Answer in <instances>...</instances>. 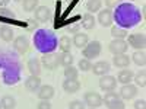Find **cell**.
Listing matches in <instances>:
<instances>
[{
	"mask_svg": "<svg viewBox=\"0 0 146 109\" xmlns=\"http://www.w3.org/2000/svg\"><path fill=\"white\" fill-rule=\"evenodd\" d=\"M13 48L19 53V54H23V53H27L28 51V48H29V41L27 36H16V38L13 39Z\"/></svg>",
	"mask_w": 146,
	"mask_h": 109,
	"instance_id": "7c38bea8",
	"label": "cell"
},
{
	"mask_svg": "<svg viewBox=\"0 0 146 109\" xmlns=\"http://www.w3.org/2000/svg\"><path fill=\"white\" fill-rule=\"evenodd\" d=\"M133 77H135V73H133L130 68H121L120 71H118V74H117V81H120L121 84H129L131 80H133Z\"/></svg>",
	"mask_w": 146,
	"mask_h": 109,
	"instance_id": "2e32d148",
	"label": "cell"
},
{
	"mask_svg": "<svg viewBox=\"0 0 146 109\" xmlns=\"http://www.w3.org/2000/svg\"><path fill=\"white\" fill-rule=\"evenodd\" d=\"M78 67H79V70H82V71H89L91 67H92V61H91V60H86V58H80Z\"/></svg>",
	"mask_w": 146,
	"mask_h": 109,
	"instance_id": "d6a6232c",
	"label": "cell"
},
{
	"mask_svg": "<svg viewBox=\"0 0 146 109\" xmlns=\"http://www.w3.org/2000/svg\"><path fill=\"white\" fill-rule=\"evenodd\" d=\"M0 108H2V106H0Z\"/></svg>",
	"mask_w": 146,
	"mask_h": 109,
	"instance_id": "b9f144b4",
	"label": "cell"
},
{
	"mask_svg": "<svg viewBox=\"0 0 146 109\" xmlns=\"http://www.w3.org/2000/svg\"><path fill=\"white\" fill-rule=\"evenodd\" d=\"M22 6H23V10L25 12H32L38 7V0H23Z\"/></svg>",
	"mask_w": 146,
	"mask_h": 109,
	"instance_id": "4dcf8cb0",
	"label": "cell"
},
{
	"mask_svg": "<svg viewBox=\"0 0 146 109\" xmlns=\"http://www.w3.org/2000/svg\"><path fill=\"white\" fill-rule=\"evenodd\" d=\"M96 20L100 22V25L107 28L113 23V12L111 9H101L98 12V18H96Z\"/></svg>",
	"mask_w": 146,
	"mask_h": 109,
	"instance_id": "30bf717a",
	"label": "cell"
},
{
	"mask_svg": "<svg viewBox=\"0 0 146 109\" xmlns=\"http://www.w3.org/2000/svg\"><path fill=\"white\" fill-rule=\"evenodd\" d=\"M101 50H102L101 42L100 41H92V42H88L85 45V48H82V55H83V58L92 61L94 58H96L101 54Z\"/></svg>",
	"mask_w": 146,
	"mask_h": 109,
	"instance_id": "277c9868",
	"label": "cell"
},
{
	"mask_svg": "<svg viewBox=\"0 0 146 109\" xmlns=\"http://www.w3.org/2000/svg\"><path fill=\"white\" fill-rule=\"evenodd\" d=\"M91 70H92V73H94L95 76H100L101 77V76L108 74L110 70H111V67H110V64L107 61H96L95 64H92Z\"/></svg>",
	"mask_w": 146,
	"mask_h": 109,
	"instance_id": "4fadbf2b",
	"label": "cell"
},
{
	"mask_svg": "<svg viewBox=\"0 0 146 109\" xmlns=\"http://www.w3.org/2000/svg\"><path fill=\"white\" fill-rule=\"evenodd\" d=\"M127 48H129V44L124 39H113L111 42H110V45H108V50L111 51L114 55L115 54H126Z\"/></svg>",
	"mask_w": 146,
	"mask_h": 109,
	"instance_id": "52a82bcc",
	"label": "cell"
},
{
	"mask_svg": "<svg viewBox=\"0 0 146 109\" xmlns=\"http://www.w3.org/2000/svg\"><path fill=\"white\" fill-rule=\"evenodd\" d=\"M54 93H56V90L51 84H41L38 89V98L41 100H50L54 96Z\"/></svg>",
	"mask_w": 146,
	"mask_h": 109,
	"instance_id": "5bb4252c",
	"label": "cell"
},
{
	"mask_svg": "<svg viewBox=\"0 0 146 109\" xmlns=\"http://www.w3.org/2000/svg\"><path fill=\"white\" fill-rule=\"evenodd\" d=\"M28 70L31 73V76H40L41 74V61L38 58H29L28 61Z\"/></svg>",
	"mask_w": 146,
	"mask_h": 109,
	"instance_id": "44dd1931",
	"label": "cell"
},
{
	"mask_svg": "<svg viewBox=\"0 0 146 109\" xmlns=\"http://www.w3.org/2000/svg\"><path fill=\"white\" fill-rule=\"evenodd\" d=\"M0 38H2L3 41L9 42L13 39V29H12L9 25H3L0 26Z\"/></svg>",
	"mask_w": 146,
	"mask_h": 109,
	"instance_id": "cb8c5ba5",
	"label": "cell"
},
{
	"mask_svg": "<svg viewBox=\"0 0 146 109\" xmlns=\"http://www.w3.org/2000/svg\"><path fill=\"white\" fill-rule=\"evenodd\" d=\"M111 35H113L114 39H124L129 35V32H127V29L121 28V26H113L111 28Z\"/></svg>",
	"mask_w": 146,
	"mask_h": 109,
	"instance_id": "4316f807",
	"label": "cell"
},
{
	"mask_svg": "<svg viewBox=\"0 0 146 109\" xmlns=\"http://www.w3.org/2000/svg\"><path fill=\"white\" fill-rule=\"evenodd\" d=\"M89 42V38H88V35L86 33H82V32H78L75 33V36H73V39H72V44L75 45L76 48H85V45H86Z\"/></svg>",
	"mask_w": 146,
	"mask_h": 109,
	"instance_id": "d6986e66",
	"label": "cell"
},
{
	"mask_svg": "<svg viewBox=\"0 0 146 109\" xmlns=\"http://www.w3.org/2000/svg\"><path fill=\"white\" fill-rule=\"evenodd\" d=\"M72 39L69 38V36H62L58 41V47H60V50H62V53H70V48H72Z\"/></svg>",
	"mask_w": 146,
	"mask_h": 109,
	"instance_id": "f1b7e54d",
	"label": "cell"
},
{
	"mask_svg": "<svg viewBox=\"0 0 146 109\" xmlns=\"http://www.w3.org/2000/svg\"><path fill=\"white\" fill-rule=\"evenodd\" d=\"M95 23H96V19L92 13H85L82 16V26L85 29H92L95 28Z\"/></svg>",
	"mask_w": 146,
	"mask_h": 109,
	"instance_id": "603a6c76",
	"label": "cell"
},
{
	"mask_svg": "<svg viewBox=\"0 0 146 109\" xmlns=\"http://www.w3.org/2000/svg\"><path fill=\"white\" fill-rule=\"evenodd\" d=\"M120 2H121V0H105V6H107V9H113V7H115Z\"/></svg>",
	"mask_w": 146,
	"mask_h": 109,
	"instance_id": "74e56055",
	"label": "cell"
},
{
	"mask_svg": "<svg viewBox=\"0 0 146 109\" xmlns=\"http://www.w3.org/2000/svg\"><path fill=\"white\" fill-rule=\"evenodd\" d=\"M69 109H86L82 100H72L69 103Z\"/></svg>",
	"mask_w": 146,
	"mask_h": 109,
	"instance_id": "e575fe53",
	"label": "cell"
},
{
	"mask_svg": "<svg viewBox=\"0 0 146 109\" xmlns=\"http://www.w3.org/2000/svg\"><path fill=\"white\" fill-rule=\"evenodd\" d=\"M136 95H137V87L135 86V84H131V83L123 84L121 89H120V93H118V96L121 99H133Z\"/></svg>",
	"mask_w": 146,
	"mask_h": 109,
	"instance_id": "8fae6325",
	"label": "cell"
},
{
	"mask_svg": "<svg viewBox=\"0 0 146 109\" xmlns=\"http://www.w3.org/2000/svg\"><path fill=\"white\" fill-rule=\"evenodd\" d=\"M133 61H135V64L139 66V67H145V64H146V53L143 50L136 51L135 54H133Z\"/></svg>",
	"mask_w": 146,
	"mask_h": 109,
	"instance_id": "83f0119b",
	"label": "cell"
},
{
	"mask_svg": "<svg viewBox=\"0 0 146 109\" xmlns=\"http://www.w3.org/2000/svg\"><path fill=\"white\" fill-rule=\"evenodd\" d=\"M83 103L89 108H100L102 105V96L96 92H86L83 95Z\"/></svg>",
	"mask_w": 146,
	"mask_h": 109,
	"instance_id": "5b68a950",
	"label": "cell"
},
{
	"mask_svg": "<svg viewBox=\"0 0 146 109\" xmlns=\"http://www.w3.org/2000/svg\"><path fill=\"white\" fill-rule=\"evenodd\" d=\"M130 47H133L135 50L140 51V50H145L146 47V36L145 33H131L129 35V42H127Z\"/></svg>",
	"mask_w": 146,
	"mask_h": 109,
	"instance_id": "8992f818",
	"label": "cell"
},
{
	"mask_svg": "<svg viewBox=\"0 0 146 109\" xmlns=\"http://www.w3.org/2000/svg\"><path fill=\"white\" fill-rule=\"evenodd\" d=\"M58 64L62 67H69L73 64V55L72 53H62L58 55Z\"/></svg>",
	"mask_w": 146,
	"mask_h": 109,
	"instance_id": "d4e9b609",
	"label": "cell"
},
{
	"mask_svg": "<svg viewBox=\"0 0 146 109\" xmlns=\"http://www.w3.org/2000/svg\"><path fill=\"white\" fill-rule=\"evenodd\" d=\"M15 2H21V0H15Z\"/></svg>",
	"mask_w": 146,
	"mask_h": 109,
	"instance_id": "60d3db41",
	"label": "cell"
},
{
	"mask_svg": "<svg viewBox=\"0 0 146 109\" xmlns=\"http://www.w3.org/2000/svg\"><path fill=\"white\" fill-rule=\"evenodd\" d=\"M133 80L136 81L137 86L140 87H145L146 86V71L145 70H140L137 74H135V77H133Z\"/></svg>",
	"mask_w": 146,
	"mask_h": 109,
	"instance_id": "f546056e",
	"label": "cell"
},
{
	"mask_svg": "<svg viewBox=\"0 0 146 109\" xmlns=\"http://www.w3.org/2000/svg\"><path fill=\"white\" fill-rule=\"evenodd\" d=\"M41 63L44 64V67H47L48 70H54L58 67V55L54 53H48L44 54L41 57Z\"/></svg>",
	"mask_w": 146,
	"mask_h": 109,
	"instance_id": "9c48e42d",
	"label": "cell"
},
{
	"mask_svg": "<svg viewBox=\"0 0 146 109\" xmlns=\"http://www.w3.org/2000/svg\"><path fill=\"white\" fill-rule=\"evenodd\" d=\"M9 2H10V0H0V6H6Z\"/></svg>",
	"mask_w": 146,
	"mask_h": 109,
	"instance_id": "f35d334b",
	"label": "cell"
},
{
	"mask_svg": "<svg viewBox=\"0 0 146 109\" xmlns=\"http://www.w3.org/2000/svg\"><path fill=\"white\" fill-rule=\"evenodd\" d=\"M0 106H2V109H15L16 108V100L13 96H3L2 99H0Z\"/></svg>",
	"mask_w": 146,
	"mask_h": 109,
	"instance_id": "7402d4cb",
	"label": "cell"
},
{
	"mask_svg": "<svg viewBox=\"0 0 146 109\" xmlns=\"http://www.w3.org/2000/svg\"><path fill=\"white\" fill-rule=\"evenodd\" d=\"M78 74H79V70L76 67H64V77L66 79H78Z\"/></svg>",
	"mask_w": 146,
	"mask_h": 109,
	"instance_id": "1f68e13d",
	"label": "cell"
},
{
	"mask_svg": "<svg viewBox=\"0 0 146 109\" xmlns=\"http://www.w3.org/2000/svg\"><path fill=\"white\" fill-rule=\"evenodd\" d=\"M41 86V79L40 76H29L27 80H25V87L28 92H35L38 90Z\"/></svg>",
	"mask_w": 146,
	"mask_h": 109,
	"instance_id": "ac0fdd59",
	"label": "cell"
},
{
	"mask_svg": "<svg viewBox=\"0 0 146 109\" xmlns=\"http://www.w3.org/2000/svg\"><path fill=\"white\" fill-rule=\"evenodd\" d=\"M113 63H114V66L118 67V68H126V67H129V64H130V58H129V55H126V54H115V55L113 57Z\"/></svg>",
	"mask_w": 146,
	"mask_h": 109,
	"instance_id": "ffe728a7",
	"label": "cell"
},
{
	"mask_svg": "<svg viewBox=\"0 0 146 109\" xmlns=\"http://www.w3.org/2000/svg\"><path fill=\"white\" fill-rule=\"evenodd\" d=\"M115 20L118 23V26L121 28H131L139 23L140 20V13L136 6L129 5V3H123L120 5L115 10Z\"/></svg>",
	"mask_w": 146,
	"mask_h": 109,
	"instance_id": "6da1fadb",
	"label": "cell"
},
{
	"mask_svg": "<svg viewBox=\"0 0 146 109\" xmlns=\"http://www.w3.org/2000/svg\"><path fill=\"white\" fill-rule=\"evenodd\" d=\"M35 19L40 22H47L51 19V10L47 6H38L35 9Z\"/></svg>",
	"mask_w": 146,
	"mask_h": 109,
	"instance_id": "9a60e30c",
	"label": "cell"
},
{
	"mask_svg": "<svg viewBox=\"0 0 146 109\" xmlns=\"http://www.w3.org/2000/svg\"><path fill=\"white\" fill-rule=\"evenodd\" d=\"M34 42H35L36 50H38L40 53H42V54L51 53L54 48L57 47L56 36L50 31H45V29H41V31H38V32L35 33Z\"/></svg>",
	"mask_w": 146,
	"mask_h": 109,
	"instance_id": "7a4b0ae2",
	"label": "cell"
},
{
	"mask_svg": "<svg viewBox=\"0 0 146 109\" xmlns=\"http://www.w3.org/2000/svg\"><path fill=\"white\" fill-rule=\"evenodd\" d=\"M80 89V83L78 79H66L63 81V90L67 93H76Z\"/></svg>",
	"mask_w": 146,
	"mask_h": 109,
	"instance_id": "e0dca14e",
	"label": "cell"
},
{
	"mask_svg": "<svg viewBox=\"0 0 146 109\" xmlns=\"http://www.w3.org/2000/svg\"><path fill=\"white\" fill-rule=\"evenodd\" d=\"M115 86H117V79L115 77L110 76V74L101 76V79H100V87H101V90L111 92V90L115 89Z\"/></svg>",
	"mask_w": 146,
	"mask_h": 109,
	"instance_id": "ba28073f",
	"label": "cell"
},
{
	"mask_svg": "<svg viewBox=\"0 0 146 109\" xmlns=\"http://www.w3.org/2000/svg\"><path fill=\"white\" fill-rule=\"evenodd\" d=\"M0 18H6V19H13L15 13L12 10H9L7 7H0Z\"/></svg>",
	"mask_w": 146,
	"mask_h": 109,
	"instance_id": "836d02e7",
	"label": "cell"
},
{
	"mask_svg": "<svg viewBox=\"0 0 146 109\" xmlns=\"http://www.w3.org/2000/svg\"><path fill=\"white\" fill-rule=\"evenodd\" d=\"M102 7V2L101 0H88L86 2V9H88V13H96L100 12Z\"/></svg>",
	"mask_w": 146,
	"mask_h": 109,
	"instance_id": "484cf974",
	"label": "cell"
},
{
	"mask_svg": "<svg viewBox=\"0 0 146 109\" xmlns=\"http://www.w3.org/2000/svg\"><path fill=\"white\" fill-rule=\"evenodd\" d=\"M102 103L108 109H126V105H124L123 99H121L118 96V93H115L114 90L105 92V96L102 98Z\"/></svg>",
	"mask_w": 146,
	"mask_h": 109,
	"instance_id": "3957f363",
	"label": "cell"
},
{
	"mask_svg": "<svg viewBox=\"0 0 146 109\" xmlns=\"http://www.w3.org/2000/svg\"><path fill=\"white\" fill-rule=\"evenodd\" d=\"M88 109H96V108H88Z\"/></svg>",
	"mask_w": 146,
	"mask_h": 109,
	"instance_id": "ab89813d",
	"label": "cell"
},
{
	"mask_svg": "<svg viewBox=\"0 0 146 109\" xmlns=\"http://www.w3.org/2000/svg\"><path fill=\"white\" fill-rule=\"evenodd\" d=\"M135 109H146V100L145 99H137L135 102Z\"/></svg>",
	"mask_w": 146,
	"mask_h": 109,
	"instance_id": "8d00e7d4",
	"label": "cell"
},
{
	"mask_svg": "<svg viewBox=\"0 0 146 109\" xmlns=\"http://www.w3.org/2000/svg\"><path fill=\"white\" fill-rule=\"evenodd\" d=\"M36 109H51V103L48 100H41L38 105H36Z\"/></svg>",
	"mask_w": 146,
	"mask_h": 109,
	"instance_id": "d590c367",
	"label": "cell"
}]
</instances>
